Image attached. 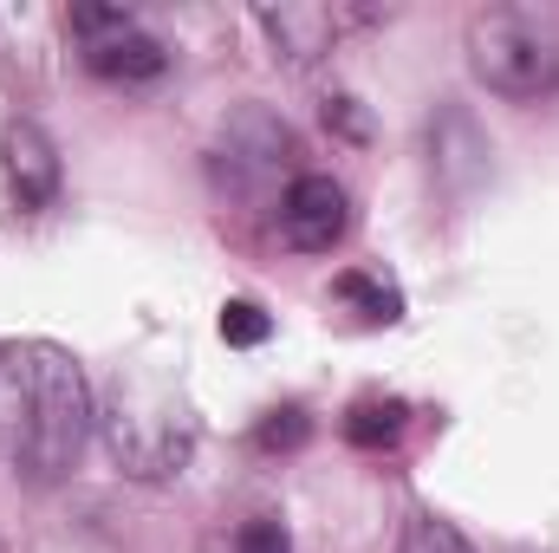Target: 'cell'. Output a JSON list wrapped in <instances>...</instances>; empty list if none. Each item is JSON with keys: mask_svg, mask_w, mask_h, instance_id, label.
<instances>
[{"mask_svg": "<svg viewBox=\"0 0 559 553\" xmlns=\"http://www.w3.org/2000/svg\"><path fill=\"white\" fill-rule=\"evenodd\" d=\"M0 416H7L13 462L33 482H59L92 436V391L79 358L39 339L0 345Z\"/></svg>", "mask_w": 559, "mask_h": 553, "instance_id": "1", "label": "cell"}, {"mask_svg": "<svg viewBox=\"0 0 559 553\" xmlns=\"http://www.w3.org/2000/svg\"><path fill=\"white\" fill-rule=\"evenodd\" d=\"M468 66L501 98H547L559 85V33L547 13L488 7L468 20Z\"/></svg>", "mask_w": 559, "mask_h": 553, "instance_id": "2", "label": "cell"}, {"mask_svg": "<svg viewBox=\"0 0 559 553\" xmlns=\"http://www.w3.org/2000/svg\"><path fill=\"white\" fill-rule=\"evenodd\" d=\"M105 430H111V456L131 475H169L189 456V416L176 411L169 398L143 404L138 385H118V404L105 416Z\"/></svg>", "mask_w": 559, "mask_h": 553, "instance_id": "3", "label": "cell"}, {"mask_svg": "<svg viewBox=\"0 0 559 553\" xmlns=\"http://www.w3.org/2000/svg\"><path fill=\"white\" fill-rule=\"evenodd\" d=\"M345 189L332 176H293L286 202H280V228L299 255H332V242L345 235Z\"/></svg>", "mask_w": 559, "mask_h": 553, "instance_id": "4", "label": "cell"}, {"mask_svg": "<svg viewBox=\"0 0 559 553\" xmlns=\"http://www.w3.org/2000/svg\"><path fill=\"white\" fill-rule=\"evenodd\" d=\"M0 169H7V189L20 196V209H46L59 196V150L33 118H13L0 131Z\"/></svg>", "mask_w": 559, "mask_h": 553, "instance_id": "5", "label": "cell"}, {"mask_svg": "<svg viewBox=\"0 0 559 553\" xmlns=\"http://www.w3.org/2000/svg\"><path fill=\"white\" fill-rule=\"evenodd\" d=\"M85 66L98 72V79H118V85H150V79H163V66H169V52L150 39V33H118V39H98V46H85Z\"/></svg>", "mask_w": 559, "mask_h": 553, "instance_id": "6", "label": "cell"}, {"mask_svg": "<svg viewBox=\"0 0 559 553\" xmlns=\"http://www.w3.org/2000/svg\"><path fill=\"white\" fill-rule=\"evenodd\" d=\"M261 26L274 33V46L286 59H312V52H325L332 33H338V20H332L325 7H261Z\"/></svg>", "mask_w": 559, "mask_h": 553, "instance_id": "7", "label": "cell"}, {"mask_svg": "<svg viewBox=\"0 0 559 553\" xmlns=\"http://www.w3.org/2000/svg\"><path fill=\"white\" fill-rule=\"evenodd\" d=\"M345 436L358 443V449H384V443H397L404 436V404H378V398H365V404H352L345 416Z\"/></svg>", "mask_w": 559, "mask_h": 553, "instance_id": "8", "label": "cell"}, {"mask_svg": "<svg viewBox=\"0 0 559 553\" xmlns=\"http://www.w3.org/2000/svg\"><path fill=\"white\" fill-rule=\"evenodd\" d=\"M397 553H475V548L462 541V528H455V521L411 515V521H404V541H397Z\"/></svg>", "mask_w": 559, "mask_h": 553, "instance_id": "9", "label": "cell"}, {"mask_svg": "<svg viewBox=\"0 0 559 553\" xmlns=\"http://www.w3.org/2000/svg\"><path fill=\"white\" fill-rule=\"evenodd\" d=\"M222 339H228V345H261V339H267V313H261L254 299H228V306H222Z\"/></svg>", "mask_w": 559, "mask_h": 553, "instance_id": "10", "label": "cell"}, {"mask_svg": "<svg viewBox=\"0 0 559 553\" xmlns=\"http://www.w3.org/2000/svg\"><path fill=\"white\" fill-rule=\"evenodd\" d=\"M235 553H293V541H286L280 521H248V528L235 534Z\"/></svg>", "mask_w": 559, "mask_h": 553, "instance_id": "11", "label": "cell"}, {"mask_svg": "<svg viewBox=\"0 0 559 553\" xmlns=\"http://www.w3.org/2000/svg\"><path fill=\"white\" fill-rule=\"evenodd\" d=\"M306 430H312V423H306L299 411H280V416L261 423V449H299V443H306Z\"/></svg>", "mask_w": 559, "mask_h": 553, "instance_id": "12", "label": "cell"}, {"mask_svg": "<svg viewBox=\"0 0 559 553\" xmlns=\"http://www.w3.org/2000/svg\"><path fill=\"white\" fill-rule=\"evenodd\" d=\"M338 293H352V299H365V306H371V313H378V319H397V293H378V286H371V280L345 274V280H338Z\"/></svg>", "mask_w": 559, "mask_h": 553, "instance_id": "13", "label": "cell"}]
</instances>
